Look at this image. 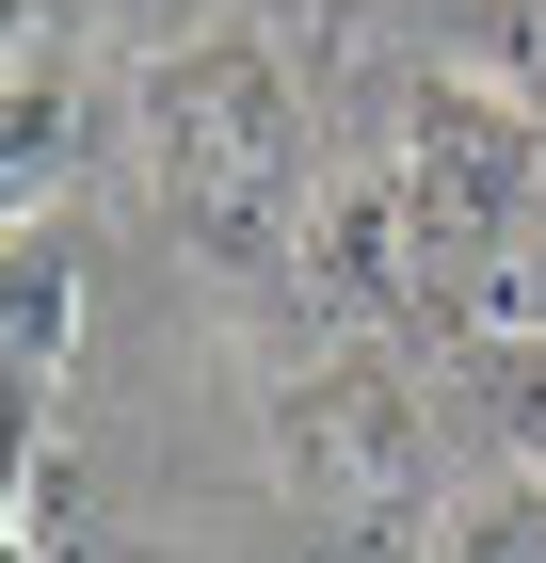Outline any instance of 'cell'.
Segmentation results:
<instances>
[{
	"label": "cell",
	"instance_id": "6da1fadb",
	"mask_svg": "<svg viewBox=\"0 0 546 563\" xmlns=\"http://www.w3.org/2000/svg\"><path fill=\"white\" fill-rule=\"evenodd\" d=\"M145 177H161V225L225 274H290L305 210H322V162H305V97L257 33H193L145 65Z\"/></svg>",
	"mask_w": 546,
	"mask_h": 563
},
{
	"label": "cell",
	"instance_id": "7a4b0ae2",
	"mask_svg": "<svg viewBox=\"0 0 546 563\" xmlns=\"http://www.w3.org/2000/svg\"><path fill=\"white\" fill-rule=\"evenodd\" d=\"M402 194H419L434 274H482L514 242H546V113H514L499 81L434 65L419 113H402Z\"/></svg>",
	"mask_w": 546,
	"mask_h": 563
},
{
	"label": "cell",
	"instance_id": "3957f363",
	"mask_svg": "<svg viewBox=\"0 0 546 563\" xmlns=\"http://www.w3.org/2000/svg\"><path fill=\"white\" fill-rule=\"evenodd\" d=\"M257 434H274V483H290L305 516H419V483H434L419 387H402L370 339H337V354H305V371H274Z\"/></svg>",
	"mask_w": 546,
	"mask_h": 563
},
{
	"label": "cell",
	"instance_id": "277c9868",
	"mask_svg": "<svg viewBox=\"0 0 546 563\" xmlns=\"http://www.w3.org/2000/svg\"><path fill=\"white\" fill-rule=\"evenodd\" d=\"M305 306L322 322H402V306L434 290V242H419V194H402V162H370V177H322V210H305Z\"/></svg>",
	"mask_w": 546,
	"mask_h": 563
},
{
	"label": "cell",
	"instance_id": "5b68a950",
	"mask_svg": "<svg viewBox=\"0 0 546 563\" xmlns=\"http://www.w3.org/2000/svg\"><path fill=\"white\" fill-rule=\"evenodd\" d=\"M81 162H97V113H81V81L33 48L16 97H0V194H16V225H48V194H65Z\"/></svg>",
	"mask_w": 546,
	"mask_h": 563
},
{
	"label": "cell",
	"instance_id": "8992f818",
	"mask_svg": "<svg viewBox=\"0 0 546 563\" xmlns=\"http://www.w3.org/2000/svg\"><path fill=\"white\" fill-rule=\"evenodd\" d=\"M0 354H16V402H48L81 354V258L48 225H16V258H0Z\"/></svg>",
	"mask_w": 546,
	"mask_h": 563
},
{
	"label": "cell",
	"instance_id": "52a82bcc",
	"mask_svg": "<svg viewBox=\"0 0 546 563\" xmlns=\"http://www.w3.org/2000/svg\"><path fill=\"white\" fill-rule=\"evenodd\" d=\"M81 548H97V483L65 434H33L16 451V563H81Z\"/></svg>",
	"mask_w": 546,
	"mask_h": 563
},
{
	"label": "cell",
	"instance_id": "ba28073f",
	"mask_svg": "<svg viewBox=\"0 0 546 563\" xmlns=\"http://www.w3.org/2000/svg\"><path fill=\"white\" fill-rule=\"evenodd\" d=\"M450 65L499 81L514 113H546V0H466V16H450Z\"/></svg>",
	"mask_w": 546,
	"mask_h": 563
},
{
	"label": "cell",
	"instance_id": "9c48e42d",
	"mask_svg": "<svg viewBox=\"0 0 546 563\" xmlns=\"http://www.w3.org/2000/svg\"><path fill=\"white\" fill-rule=\"evenodd\" d=\"M466 322H482V339H514V354H531L546 339V242H514V258H482V274H466Z\"/></svg>",
	"mask_w": 546,
	"mask_h": 563
},
{
	"label": "cell",
	"instance_id": "30bf717a",
	"mask_svg": "<svg viewBox=\"0 0 546 563\" xmlns=\"http://www.w3.org/2000/svg\"><path fill=\"white\" fill-rule=\"evenodd\" d=\"M434 563H546V483H514V499L450 516V531H434Z\"/></svg>",
	"mask_w": 546,
	"mask_h": 563
},
{
	"label": "cell",
	"instance_id": "8fae6325",
	"mask_svg": "<svg viewBox=\"0 0 546 563\" xmlns=\"http://www.w3.org/2000/svg\"><path fill=\"white\" fill-rule=\"evenodd\" d=\"M290 563H434V548H419V516H305Z\"/></svg>",
	"mask_w": 546,
	"mask_h": 563
},
{
	"label": "cell",
	"instance_id": "7c38bea8",
	"mask_svg": "<svg viewBox=\"0 0 546 563\" xmlns=\"http://www.w3.org/2000/svg\"><path fill=\"white\" fill-rule=\"evenodd\" d=\"M499 434H514V467L546 483V339H531V354L499 371Z\"/></svg>",
	"mask_w": 546,
	"mask_h": 563
}]
</instances>
